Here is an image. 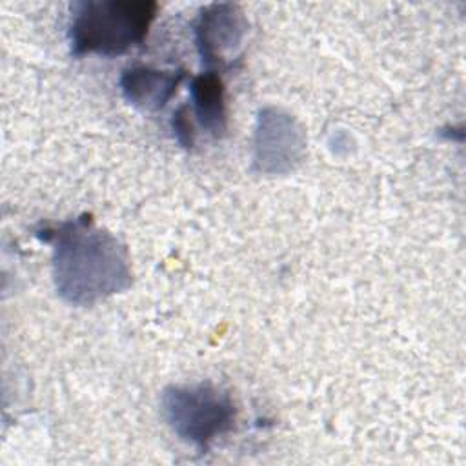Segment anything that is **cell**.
Wrapping results in <instances>:
<instances>
[{"label":"cell","mask_w":466,"mask_h":466,"mask_svg":"<svg viewBox=\"0 0 466 466\" xmlns=\"http://www.w3.org/2000/svg\"><path fill=\"white\" fill-rule=\"evenodd\" d=\"M162 415L180 441L206 451L215 439L233 430L237 408L226 390L197 382L166 388Z\"/></svg>","instance_id":"3"},{"label":"cell","mask_w":466,"mask_h":466,"mask_svg":"<svg viewBox=\"0 0 466 466\" xmlns=\"http://www.w3.org/2000/svg\"><path fill=\"white\" fill-rule=\"evenodd\" d=\"M304 144V133L291 115L264 107L257 116L253 169L264 175L288 173L299 164Z\"/></svg>","instance_id":"4"},{"label":"cell","mask_w":466,"mask_h":466,"mask_svg":"<svg viewBox=\"0 0 466 466\" xmlns=\"http://www.w3.org/2000/svg\"><path fill=\"white\" fill-rule=\"evenodd\" d=\"M35 235L53 244V280L66 302L87 306L131 286L126 248L111 233L95 228L91 217L44 226Z\"/></svg>","instance_id":"1"},{"label":"cell","mask_w":466,"mask_h":466,"mask_svg":"<svg viewBox=\"0 0 466 466\" xmlns=\"http://www.w3.org/2000/svg\"><path fill=\"white\" fill-rule=\"evenodd\" d=\"M157 2L84 0L71 5V55L116 56L144 42L157 16Z\"/></svg>","instance_id":"2"},{"label":"cell","mask_w":466,"mask_h":466,"mask_svg":"<svg viewBox=\"0 0 466 466\" xmlns=\"http://www.w3.org/2000/svg\"><path fill=\"white\" fill-rule=\"evenodd\" d=\"M184 76V71H160L146 66H133L122 71L120 91L133 107L157 111L177 93Z\"/></svg>","instance_id":"6"},{"label":"cell","mask_w":466,"mask_h":466,"mask_svg":"<svg viewBox=\"0 0 466 466\" xmlns=\"http://www.w3.org/2000/svg\"><path fill=\"white\" fill-rule=\"evenodd\" d=\"M191 106L198 124L215 138H220L228 129L226 89L217 71H206L193 76Z\"/></svg>","instance_id":"7"},{"label":"cell","mask_w":466,"mask_h":466,"mask_svg":"<svg viewBox=\"0 0 466 466\" xmlns=\"http://www.w3.org/2000/svg\"><path fill=\"white\" fill-rule=\"evenodd\" d=\"M248 22L235 4H209L195 22V42L208 71L231 67L240 55Z\"/></svg>","instance_id":"5"},{"label":"cell","mask_w":466,"mask_h":466,"mask_svg":"<svg viewBox=\"0 0 466 466\" xmlns=\"http://www.w3.org/2000/svg\"><path fill=\"white\" fill-rule=\"evenodd\" d=\"M171 127H173V135L177 138V142L182 147H191L193 146V127L191 122L187 118V107L180 106L171 118Z\"/></svg>","instance_id":"8"}]
</instances>
